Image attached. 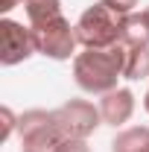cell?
Masks as SVG:
<instances>
[{"instance_id": "obj_17", "label": "cell", "mask_w": 149, "mask_h": 152, "mask_svg": "<svg viewBox=\"0 0 149 152\" xmlns=\"http://www.w3.org/2000/svg\"><path fill=\"white\" fill-rule=\"evenodd\" d=\"M143 12H146V15H149V6H146V9H143Z\"/></svg>"}, {"instance_id": "obj_3", "label": "cell", "mask_w": 149, "mask_h": 152, "mask_svg": "<svg viewBox=\"0 0 149 152\" xmlns=\"http://www.w3.org/2000/svg\"><path fill=\"white\" fill-rule=\"evenodd\" d=\"M67 140V134L61 132L56 114L32 108L18 117V143L20 152H58V146Z\"/></svg>"}, {"instance_id": "obj_16", "label": "cell", "mask_w": 149, "mask_h": 152, "mask_svg": "<svg viewBox=\"0 0 149 152\" xmlns=\"http://www.w3.org/2000/svg\"><path fill=\"white\" fill-rule=\"evenodd\" d=\"M143 108H146V114H149V88H146V94H143Z\"/></svg>"}, {"instance_id": "obj_2", "label": "cell", "mask_w": 149, "mask_h": 152, "mask_svg": "<svg viewBox=\"0 0 149 152\" xmlns=\"http://www.w3.org/2000/svg\"><path fill=\"white\" fill-rule=\"evenodd\" d=\"M120 35H123V15L108 9L102 0L88 6L76 20V38L85 50L114 47V44H120Z\"/></svg>"}, {"instance_id": "obj_9", "label": "cell", "mask_w": 149, "mask_h": 152, "mask_svg": "<svg viewBox=\"0 0 149 152\" xmlns=\"http://www.w3.org/2000/svg\"><path fill=\"white\" fill-rule=\"evenodd\" d=\"M23 9H26V18H29L32 29L64 18L61 15V0H23Z\"/></svg>"}, {"instance_id": "obj_1", "label": "cell", "mask_w": 149, "mask_h": 152, "mask_svg": "<svg viewBox=\"0 0 149 152\" xmlns=\"http://www.w3.org/2000/svg\"><path fill=\"white\" fill-rule=\"evenodd\" d=\"M126 70V47L114 44L105 50H82L73 58V82L79 85V91L93 96H102L120 88L117 82L123 79Z\"/></svg>"}, {"instance_id": "obj_7", "label": "cell", "mask_w": 149, "mask_h": 152, "mask_svg": "<svg viewBox=\"0 0 149 152\" xmlns=\"http://www.w3.org/2000/svg\"><path fill=\"white\" fill-rule=\"evenodd\" d=\"M99 114H102V123L105 126H126L134 114V94L129 88H114L108 94L99 96Z\"/></svg>"}, {"instance_id": "obj_15", "label": "cell", "mask_w": 149, "mask_h": 152, "mask_svg": "<svg viewBox=\"0 0 149 152\" xmlns=\"http://www.w3.org/2000/svg\"><path fill=\"white\" fill-rule=\"evenodd\" d=\"M23 0H3V6H0V12H12L15 6H20Z\"/></svg>"}, {"instance_id": "obj_4", "label": "cell", "mask_w": 149, "mask_h": 152, "mask_svg": "<svg viewBox=\"0 0 149 152\" xmlns=\"http://www.w3.org/2000/svg\"><path fill=\"white\" fill-rule=\"evenodd\" d=\"M32 29V26H29ZM35 38V50L41 56L53 58V61H67L76 58V47H79V38H76V23H70L67 18H58L47 26H38L32 29Z\"/></svg>"}, {"instance_id": "obj_6", "label": "cell", "mask_w": 149, "mask_h": 152, "mask_svg": "<svg viewBox=\"0 0 149 152\" xmlns=\"http://www.w3.org/2000/svg\"><path fill=\"white\" fill-rule=\"evenodd\" d=\"M35 53L38 50H35V38H32L29 23L23 26L20 20H12V18L0 20V64L3 67H15Z\"/></svg>"}, {"instance_id": "obj_11", "label": "cell", "mask_w": 149, "mask_h": 152, "mask_svg": "<svg viewBox=\"0 0 149 152\" xmlns=\"http://www.w3.org/2000/svg\"><path fill=\"white\" fill-rule=\"evenodd\" d=\"M123 79L140 82L149 79V47H126V70Z\"/></svg>"}, {"instance_id": "obj_5", "label": "cell", "mask_w": 149, "mask_h": 152, "mask_svg": "<svg viewBox=\"0 0 149 152\" xmlns=\"http://www.w3.org/2000/svg\"><path fill=\"white\" fill-rule=\"evenodd\" d=\"M58 126L67 137H79V140H88L99 126H102V114L99 105H93L88 99H67L64 105L53 108Z\"/></svg>"}, {"instance_id": "obj_10", "label": "cell", "mask_w": 149, "mask_h": 152, "mask_svg": "<svg viewBox=\"0 0 149 152\" xmlns=\"http://www.w3.org/2000/svg\"><path fill=\"white\" fill-rule=\"evenodd\" d=\"M111 152H149V126H131L117 132L111 140Z\"/></svg>"}, {"instance_id": "obj_12", "label": "cell", "mask_w": 149, "mask_h": 152, "mask_svg": "<svg viewBox=\"0 0 149 152\" xmlns=\"http://www.w3.org/2000/svg\"><path fill=\"white\" fill-rule=\"evenodd\" d=\"M0 120H3V132H0V140L6 143V140H12V134L18 132V114L12 111L9 105H3V108H0Z\"/></svg>"}, {"instance_id": "obj_13", "label": "cell", "mask_w": 149, "mask_h": 152, "mask_svg": "<svg viewBox=\"0 0 149 152\" xmlns=\"http://www.w3.org/2000/svg\"><path fill=\"white\" fill-rule=\"evenodd\" d=\"M102 3H105L108 9H114L117 15H123V18H126V15H131V12H134V6H137L140 0H102Z\"/></svg>"}, {"instance_id": "obj_8", "label": "cell", "mask_w": 149, "mask_h": 152, "mask_svg": "<svg viewBox=\"0 0 149 152\" xmlns=\"http://www.w3.org/2000/svg\"><path fill=\"white\" fill-rule=\"evenodd\" d=\"M123 47H149V15L146 12H131L123 18Z\"/></svg>"}, {"instance_id": "obj_14", "label": "cell", "mask_w": 149, "mask_h": 152, "mask_svg": "<svg viewBox=\"0 0 149 152\" xmlns=\"http://www.w3.org/2000/svg\"><path fill=\"white\" fill-rule=\"evenodd\" d=\"M58 152H91V146H88V140H79V137H67L61 146H58Z\"/></svg>"}]
</instances>
